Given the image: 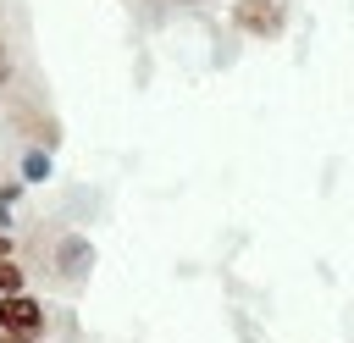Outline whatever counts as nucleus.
<instances>
[{"label":"nucleus","instance_id":"nucleus-4","mask_svg":"<svg viewBox=\"0 0 354 343\" xmlns=\"http://www.w3.org/2000/svg\"><path fill=\"white\" fill-rule=\"evenodd\" d=\"M22 172H28V183H44V177H50V155H44V149H28Z\"/></svg>","mask_w":354,"mask_h":343},{"label":"nucleus","instance_id":"nucleus-3","mask_svg":"<svg viewBox=\"0 0 354 343\" xmlns=\"http://www.w3.org/2000/svg\"><path fill=\"white\" fill-rule=\"evenodd\" d=\"M88 266H94V243L77 238V232H66V238L55 243V271H61V277H88Z\"/></svg>","mask_w":354,"mask_h":343},{"label":"nucleus","instance_id":"nucleus-7","mask_svg":"<svg viewBox=\"0 0 354 343\" xmlns=\"http://www.w3.org/2000/svg\"><path fill=\"white\" fill-rule=\"evenodd\" d=\"M11 77V61H6V44H0V83Z\"/></svg>","mask_w":354,"mask_h":343},{"label":"nucleus","instance_id":"nucleus-2","mask_svg":"<svg viewBox=\"0 0 354 343\" xmlns=\"http://www.w3.org/2000/svg\"><path fill=\"white\" fill-rule=\"evenodd\" d=\"M0 326H11V332H39L44 326V304L33 299V293H0Z\"/></svg>","mask_w":354,"mask_h":343},{"label":"nucleus","instance_id":"nucleus-9","mask_svg":"<svg viewBox=\"0 0 354 343\" xmlns=\"http://www.w3.org/2000/svg\"><path fill=\"white\" fill-rule=\"evenodd\" d=\"M188 6H194V0H188Z\"/></svg>","mask_w":354,"mask_h":343},{"label":"nucleus","instance_id":"nucleus-1","mask_svg":"<svg viewBox=\"0 0 354 343\" xmlns=\"http://www.w3.org/2000/svg\"><path fill=\"white\" fill-rule=\"evenodd\" d=\"M232 22L254 39H277L282 22H288V0H238L232 6Z\"/></svg>","mask_w":354,"mask_h":343},{"label":"nucleus","instance_id":"nucleus-5","mask_svg":"<svg viewBox=\"0 0 354 343\" xmlns=\"http://www.w3.org/2000/svg\"><path fill=\"white\" fill-rule=\"evenodd\" d=\"M17 288H22V266L11 254H0V293H17Z\"/></svg>","mask_w":354,"mask_h":343},{"label":"nucleus","instance_id":"nucleus-6","mask_svg":"<svg viewBox=\"0 0 354 343\" xmlns=\"http://www.w3.org/2000/svg\"><path fill=\"white\" fill-rule=\"evenodd\" d=\"M0 343H39V332H11V326H0Z\"/></svg>","mask_w":354,"mask_h":343},{"label":"nucleus","instance_id":"nucleus-8","mask_svg":"<svg viewBox=\"0 0 354 343\" xmlns=\"http://www.w3.org/2000/svg\"><path fill=\"white\" fill-rule=\"evenodd\" d=\"M0 254H11V238H6V227H0Z\"/></svg>","mask_w":354,"mask_h":343}]
</instances>
